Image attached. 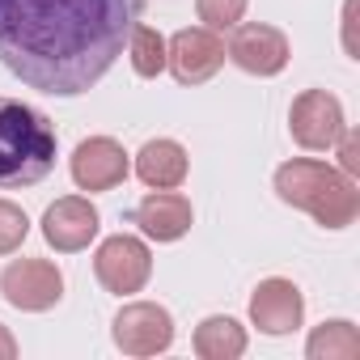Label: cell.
<instances>
[{
	"instance_id": "ac0fdd59",
	"label": "cell",
	"mask_w": 360,
	"mask_h": 360,
	"mask_svg": "<svg viewBox=\"0 0 360 360\" xmlns=\"http://www.w3.org/2000/svg\"><path fill=\"white\" fill-rule=\"evenodd\" d=\"M195 9L208 30H233L246 13V0H195Z\"/></svg>"
},
{
	"instance_id": "5b68a950",
	"label": "cell",
	"mask_w": 360,
	"mask_h": 360,
	"mask_svg": "<svg viewBox=\"0 0 360 360\" xmlns=\"http://www.w3.org/2000/svg\"><path fill=\"white\" fill-rule=\"evenodd\" d=\"M221 64H225V43L208 26L178 30L165 47V68L174 72L178 85H204L208 77L221 72Z\"/></svg>"
},
{
	"instance_id": "52a82bcc",
	"label": "cell",
	"mask_w": 360,
	"mask_h": 360,
	"mask_svg": "<svg viewBox=\"0 0 360 360\" xmlns=\"http://www.w3.org/2000/svg\"><path fill=\"white\" fill-rule=\"evenodd\" d=\"M115 347L127 352V356H157L174 343V318L165 305H153V301H136V305H123L115 314Z\"/></svg>"
},
{
	"instance_id": "6da1fadb",
	"label": "cell",
	"mask_w": 360,
	"mask_h": 360,
	"mask_svg": "<svg viewBox=\"0 0 360 360\" xmlns=\"http://www.w3.org/2000/svg\"><path fill=\"white\" fill-rule=\"evenodd\" d=\"M136 0H0V64L30 89L77 98L123 56Z\"/></svg>"
},
{
	"instance_id": "9a60e30c",
	"label": "cell",
	"mask_w": 360,
	"mask_h": 360,
	"mask_svg": "<svg viewBox=\"0 0 360 360\" xmlns=\"http://www.w3.org/2000/svg\"><path fill=\"white\" fill-rule=\"evenodd\" d=\"M195 352L204 360H238L246 352V330L242 322L225 318V314H212L195 326Z\"/></svg>"
},
{
	"instance_id": "ffe728a7",
	"label": "cell",
	"mask_w": 360,
	"mask_h": 360,
	"mask_svg": "<svg viewBox=\"0 0 360 360\" xmlns=\"http://www.w3.org/2000/svg\"><path fill=\"white\" fill-rule=\"evenodd\" d=\"M335 144H339V169H343L347 178H356V174H360V136H356L352 127H343Z\"/></svg>"
},
{
	"instance_id": "9c48e42d",
	"label": "cell",
	"mask_w": 360,
	"mask_h": 360,
	"mask_svg": "<svg viewBox=\"0 0 360 360\" xmlns=\"http://www.w3.org/2000/svg\"><path fill=\"white\" fill-rule=\"evenodd\" d=\"M225 56L242 68V72H250V77H276V72H284V64H288V39H284V30H276V26H263V22H238L233 26V34H229V47H225Z\"/></svg>"
},
{
	"instance_id": "5bb4252c",
	"label": "cell",
	"mask_w": 360,
	"mask_h": 360,
	"mask_svg": "<svg viewBox=\"0 0 360 360\" xmlns=\"http://www.w3.org/2000/svg\"><path fill=\"white\" fill-rule=\"evenodd\" d=\"M191 161H187V148L178 140H148L140 153H136V174L140 183L153 187V191H174L183 187Z\"/></svg>"
},
{
	"instance_id": "3957f363",
	"label": "cell",
	"mask_w": 360,
	"mask_h": 360,
	"mask_svg": "<svg viewBox=\"0 0 360 360\" xmlns=\"http://www.w3.org/2000/svg\"><path fill=\"white\" fill-rule=\"evenodd\" d=\"M56 165V127L18 98H0V187H34Z\"/></svg>"
},
{
	"instance_id": "44dd1931",
	"label": "cell",
	"mask_w": 360,
	"mask_h": 360,
	"mask_svg": "<svg viewBox=\"0 0 360 360\" xmlns=\"http://www.w3.org/2000/svg\"><path fill=\"white\" fill-rule=\"evenodd\" d=\"M13 356H18V339L0 326V360H13Z\"/></svg>"
},
{
	"instance_id": "30bf717a",
	"label": "cell",
	"mask_w": 360,
	"mask_h": 360,
	"mask_svg": "<svg viewBox=\"0 0 360 360\" xmlns=\"http://www.w3.org/2000/svg\"><path fill=\"white\" fill-rule=\"evenodd\" d=\"M127 178V153L110 136H89L72 153V183L81 191H110Z\"/></svg>"
},
{
	"instance_id": "277c9868",
	"label": "cell",
	"mask_w": 360,
	"mask_h": 360,
	"mask_svg": "<svg viewBox=\"0 0 360 360\" xmlns=\"http://www.w3.org/2000/svg\"><path fill=\"white\" fill-rule=\"evenodd\" d=\"M94 271H98V284H102L106 292L127 297V292H140V288L148 284V276H153V255H148V246H144L140 238L115 233V238H106V242L98 246Z\"/></svg>"
},
{
	"instance_id": "4fadbf2b",
	"label": "cell",
	"mask_w": 360,
	"mask_h": 360,
	"mask_svg": "<svg viewBox=\"0 0 360 360\" xmlns=\"http://www.w3.org/2000/svg\"><path fill=\"white\" fill-rule=\"evenodd\" d=\"M191 217H195L191 200L187 195H174V191H153L131 212V221L140 225V233L153 238V242H178L191 229Z\"/></svg>"
},
{
	"instance_id": "2e32d148",
	"label": "cell",
	"mask_w": 360,
	"mask_h": 360,
	"mask_svg": "<svg viewBox=\"0 0 360 360\" xmlns=\"http://www.w3.org/2000/svg\"><path fill=\"white\" fill-rule=\"evenodd\" d=\"M305 352H309V360H356L360 356V335H356L352 322L335 318V322H322L309 335Z\"/></svg>"
},
{
	"instance_id": "7a4b0ae2",
	"label": "cell",
	"mask_w": 360,
	"mask_h": 360,
	"mask_svg": "<svg viewBox=\"0 0 360 360\" xmlns=\"http://www.w3.org/2000/svg\"><path fill=\"white\" fill-rule=\"evenodd\" d=\"M276 195L301 212H309L322 229H347L360 217V191L343 169L322 161H284L276 169Z\"/></svg>"
},
{
	"instance_id": "8992f818",
	"label": "cell",
	"mask_w": 360,
	"mask_h": 360,
	"mask_svg": "<svg viewBox=\"0 0 360 360\" xmlns=\"http://www.w3.org/2000/svg\"><path fill=\"white\" fill-rule=\"evenodd\" d=\"M343 127H347V123H343V106H339L335 94H326V89H305V94L292 98L288 131H292V140H297L301 148H314V153L335 148V140H339Z\"/></svg>"
},
{
	"instance_id": "d6986e66",
	"label": "cell",
	"mask_w": 360,
	"mask_h": 360,
	"mask_svg": "<svg viewBox=\"0 0 360 360\" xmlns=\"http://www.w3.org/2000/svg\"><path fill=\"white\" fill-rule=\"evenodd\" d=\"M26 233H30L26 212L18 204H9V200H0V255H13L26 242Z\"/></svg>"
},
{
	"instance_id": "ba28073f",
	"label": "cell",
	"mask_w": 360,
	"mask_h": 360,
	"mask_svg": "<svg viewBox=\"0 0 360 360\" xmlns=\"http://www.w3.org/2000/svg\"><path fill=\"white\" fill-rule=\"evenodd\" d=\"M0 292H5V301L13 309L43 314L64 297V276L47 259H18V263H9L5 276H0Z\"/></svg>"
},
{
	"instance_id": "8fae6325",
	"label": "cell",
	"mask_w": 360,
	"mask_h": 360,
	"mask_svg": "<svg viewBox=\"0 0 360 360\" xmlns=\"http://www.w3.org/2000/svg\"><path fill=\"white\" fill-rule=\"evenodd\" d=\"M43 238L47 246L72 255V250H85L94 238H98V208L81 195H64L56 200L47 212H43Z\"/></svg>"
},
{
	"instance_id": "e0dca14e",
	"label": "cell",
	"mask_w": 360,
	"mask_h": 360,
	"mask_svg": "<svg viewBox=\"0 0 360 360\" xmlns=\"http://www.w3.org/2000/svg\"><path fill=\"white\" fill-rule=\"evenodd\" d=\"M127 51H131V68L140 77H161L165 72V39L153 30V26H131L127 34Z\"/></svg>"
},
{
	"instance_id": "7c38bea8",
	"label": "cell",
	"mask_w": 360,
	"mask_h": 360,
	"mask_svg": "<svg viewBox=\"0 0 360 360\" xmlns=\"http://www.w3.org/2000/svg\"><path fill=\"white\" fill-rule=\"evenodd\" d=\"M250 318H255V326H259L263 335H288V330H297L301 318H305V297H301V288H297L292 280L271 276V280H263V284L255 288V297H250Z\"/></svg>"
}]
</instances>
